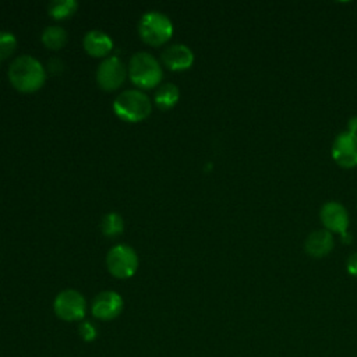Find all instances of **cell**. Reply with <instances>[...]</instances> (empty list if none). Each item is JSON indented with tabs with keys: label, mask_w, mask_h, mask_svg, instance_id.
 Segmentation results:
<instances>
[{
	"label": "cell",
	"mask_w": 357,
	"mask_h": 357,
	"mask_svg": "<svg viewBox=\"0 0 357 357\" xmlns=\"http://www.w3.org/2000/svg\"><path fill=\"white\" fill-rule=\"evenodd\" d=\"M8 78L18 91L33 92L43 85L46 73L38 59L29 54H21L11 61Z\"/></svg>",
	"instance_id": "1"
},
{
	"label": "cell",
	"mask_w": 357,
	"mask_h": 357,
	"mask_svg": "<svg viewBox=\"0 0 357 357\" xmlns=\"http://www.w3.org/2000/svg\"><path fill=\"white\" fill-rule=\"evenodd\" d=\"M304 248L305 252L314 258L325 257L333 248V236L325 229L311 231L305 238Z\"/></svg>",
	"instance_id": "12"
},
{
	"label": "cell",
	"mask_w": 357,
	"mask_h": 357,
	"mask_svg": "<svg viewBox=\"0 0 357 357\" xmlns=\"http://www.w3.org/2000/svg\"><path fill=\"white\" fill-rule=\"evenodd\" d=\"M332 158L342 167L357 165V134L342 131L332 144Z\"/></svg>",
	"instance_id": "8"
},
{
	"label": "cell",
	"mask_w": 357,
	"mask_h": 357,
	"mask_svg": "<svg viewBox=\"0 0 357 357\" xmlns=\"http://www.w3.org/2000/svg\"><path fill=\"white\" fill-rule=\"evenodd\" d=\"M126 74L127 70L124 63L117 56H110L103 59L98 66L96 81L103 89L113 91L123 84Z\"/></svg>",
	"instance_id": "7"
},
{
	"label": "cell",
	"mask_w": 357,
	"mask_h": 357,
	"mask_svg": "<svg viewBox=\"0 0 357 357\" xmlns=\"http://www.w3.org/2000/svg\"><path fill=\"white\" fill-rule=\"evenodd\" d=\"M139 35L144 42L159 46L170 39L173 24L167 15L160 11H148L139 20Z\"/></svg>",
	"instance_id": "4"
},
{
	"label": "cell",
	"mask_w": 357,
	"mask_h": 357,
	"mask_svg": "<svg viewBox=\"0 0 357 357\" xmlns=\"http://www.w3.org/2000/svg\"><path fill=\"white\" fill-rule=\"evenodd\" d=\"M349 131L357 134V116H354L349 120Z\"/></svg>",
	"instance_id": "22"
},
{
	"label": "cell",
	"mask_w": 357,
	"mask_h": 357,
	"mask_svg": "<svg viewBox=\"0 0 357 357\" xmlns=\"http://www.w3.org/2000/svg\"><path fill=\"white\" fill-rule=\"evenodd\" d=\"M85 298L84 296L73 289L60 291L53 303V310L56 315L63 321H79L85 315Z\"/></svg>",
	"instance_id": "6"
},
{
	"label": "cell",
	"mask_w": 357,
	"mask_h": 357,
	"mask_svg": "<svg viewBox=\"0 0 357 357\" xmlns=\"http://www.w3.org/2000/svg\"><path fill=\"white\" fill-rule=\"evenodd\" d=\"M162 60L170 70H185L194 61L192 50L183 43H173L162 52Z\"/></svg>",
	"instance_id": "11"
},
{
	"label": "cell",
	"mask_w": 357,
	"mask_h": 357,
	"mask_svg": "<svg viewBox=\"0 0 357 357\" xmlns=\"http://www.w3.org/2000/svg\"><path fill=\"white\" fill-rule=\"evenodd\" d=\"M100 227H102V231H103L105 236L114 237V236H119L123 231L124 223H123V219L119 213L110 212V213L103 216V219L100 222Z\"/></svg>",
	"instance_id": "16"
},
{
	"label": "cell",
	"mask_w": 357,
	"mask_h": 357,
	"mask_svg": "<svg viewBox=\"0 0 357 357\" xmlns=\"http://www.w3.org/2000/svg\"><path fill=\"white\" fill-rule=\"evenodd\" d=\"M17 46V39L10 31H0V61L7 59Z\"/></svg>",
	"instance_id": "18"
},
{
	"label": "cell",
	"mask_w": 357,
	"mask_h": 357,
	"mask_svg": "<svg viewBox=\"0 0 357 357\" xmlns=\"http://www.w3.org/2000/svg\"><path fill=\"white\" fill-rule=\"evenodd\" d=\"M347 271L349 273L357 276V252L351 254L347 259Z\"/></svg>",
	"instance_id": "20"
},
{
	"label": "cell",
	"mask_w": 357,
	"mask_h": 357,
	"mask_svg": "<svg viewBox=\"0 0 357 357\" xmlns=\"http://www.w3.org/2000/svg\"><path fill=\"white\" fill-rule=\"evenodd\" d=\"M178 96H180V91H178L177 85L172 84V82H165L156 89L153 99H155V103L158 105V107L166 110L177 103Z\"/></svg>",
	"instance_id": "14"
},
{
	"label": "cell",
	"mask_w": 357,
	"mask_h": 357,
	"mask_svg": "<svg viewBox=\"0 0 357 357\" xmlns=\"http://www.w3.org/2000/svg\"><path fill=\"white\" fill-rule=\"evenodd\" d=\"M128 74L138 86L152 88L160 82L163 71L160 63L151 53L137 52L130 59Z\"/></svg>",
	"instance_id": "3"
},
{
	"label": "cell",
	"mask_w": 357,
	"mask_h": 357,
	"mask_svg": "<svg viewBox=\"0 0 357 357\" xmlns=\"http://www.w3.org/2000/svg\"><path fill=\"white\" fill-rule=\"evenodd\" d=\"M78 4L75 0H54L49 4V14L53 18H66L75 13Z\"/></svg>",
	"instance_id": "17"
},
{
	"label": "cell",
	"mask_w": 357,
	"mask_h": 357,
	"mask_svg": "<svg viewBox=\"0 0 357 357\" xmlns=\"http://www.w3.org/2000/svg\"><path fill=\"white\" fill-rule=\"evenodd\" d=\"M321 220L324 226L329 231H337L342 236L346 234V230L349 227V213L347 209L336 201H328L322 205L319 212Z\"/></svg>",
	"instance_id": "9"
},
{
	"label": "cell",
	"mask_w": 357,
	"mask_h": 357,
	"mask_svg": "<svg viewBox=\"0 0 357 357\" xmlns=\"http://www.w3.org/2000/svg\"><path fill=\"white\" fill-rule=\"evenodd\" d=\"M113 110L126 121H139L151 113L152 103L149 96L142 91L126 89L116 96Z\"/></svg>",
	"instance_id": "2"
},
{
	"label": "cell",
	"mask_w": 357,
	"mask_h": 357,
	"mask_svg": "<svg viewBox=\"0 0 357 357\" xmlns=\"http://www.w3.org/2000/svg\"><path fill=\"white\" fill-rule=\"evenodd\" d=\"M106 265L113 276L126 279L135 273L138 268V255L132 247L127 244H117L109 250L106 255Z\"/></svg>",
	"instance_id": "5"
},
{
	"label": "cell",
	"mask_w": 357,
	"mask_h": 357,
	"mask_svg": "<svg viewBox=\"0 0 357 357\" xmlns=\"http://www.w3.org/2000/svg\"><path fill=\"white\" fill-rule=\"evenodd\" d=\"M78 331H79L81 337H82L85 342H92V340H95V337H96V335H98L96 328H95L91 322H88V321L82 322V324L79 325Z\"/></svg>",
	"instance_id": "19"
},
{
	"label": "cell",
	"mask_w": 357,
	"mask_h": 357,
	"mask_svg": "<svg viewBox=\"0 0 357 357\" xmlns=\"http://www.w3.org/2000/svg\"><path fill=\"white\" fill-rule=\"evenodd\" d=\"M112 46H113L112 38L103 31L92 29V31H88L84 36V47L91 56H95V57L105 56L110 52Z\"/></svg>",
	"instance_id": "13"
},
{
	"label": "cell",
	"mask_w": 357,
	"mask_h": 357,
	"mask_svg": "<svg viewBox=\"0 0 357 357\" xmlns=\"http://www.w3.org/2000/svg\"><path fill=\"white\" fill-rule=\"evenodd\" d=\"M40 38L46 47L60 49L67 42V32L61 25H49L43 29Z\"/></svg>",
	"instance_id": "15"
},
{
	"label": "cell",
	"mask_w": 357,
	"mask_h": 357,
	"mask_svg": "<svg viewBox=\"0 0 357 357\" xmlns=\"http://www.w3.org/2000/svg\"><path fill=\"white\" fill-rule=\"evenodd\" d=\"M49 70L52 71V73H54V74H57V73H61V70H63V61L60 60V59H52V60H49Z\"/></svg>",
	"instance_id": "21"
},
{
	"label": "cell",
	"mask_w": 357,
	"mask_h": 357,
	"mask_svg": "<svg viewBox=\"0 0 357 357\" xmlns=\"http://www.w3.org/2000/svg\"><path fill=\"white\" fill-rule=\"evenodd\" d=\"M123 310V298L119 293L106 290L99 293L92 303V314L98 319L110 321Z\"/></svg>",
	"instance_id": "10"
}]
</instances>
